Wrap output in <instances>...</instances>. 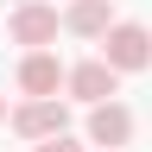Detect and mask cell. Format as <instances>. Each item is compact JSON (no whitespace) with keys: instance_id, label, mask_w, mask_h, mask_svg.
<instances>
[{"instance_id":"1","label":"cell","mask_w":152,"mask_h":152,"mask_svg":"<svg viewBox=\"0 0 152 152\" xmlns=\"http://www.w3.org/2000/svg\"><path fill=\"white\" fill-rule=\"evenodd\" d=\"M13 140H26V146H38V140H51V133H64L70 127V108H64V95H26V102L13 108Z\"/></svg>"},{"instance_id":"2","label":"cell","mask_w":152,"mask_h":152,"mask_svg":"<svg viewBox=\"0 0 152 152\" xmlns=\"http://www.w3.org/2000/svg\"><path fill=\"white\" fill-rule=\"evenodd\" d=\"M102 57H108L121 76L152 70V26H140V19H114L108 38H102Z\"/></svg>"},{"instance_id":"3","label":"cell","mask_w":152,"mask_h":152,"mask_svg":"<svg viewBox=\"0 0 152 152\" xmlns=\"http://www.w3.org/2000/svg\"><path fill=\"white\" fill-rule=\"evenodd\" d=\"M57 32H64V13H57L51 0H19V7L7 13V38H13V45H26V51L57 45Z\"/></svg>"},{"instance_id":"4","label":"cell","mask_w":152,"mask_h":152,"mask_svg":"<svg viewBox=\"0 0 152 152\" xmlns=\"http://www.w3.org/2000/svg\"><path fill=\"white\" fill-rule=\"evenodd\" d=\"M57 89H70V64L51 45H38V51L19 57V95H57Z\"/></svg>"},{"instance_id":"5","label":"cell","mask_w":152,"mask_h":152,"mask_svg":"<svg viewBox=\"0 0 152 152\" xmlns=\"http://www.w3.org/2000/svg\"><path fill=\"white\" fill-rule=\"evenodd\" d=\"M108 95H121V70L108 64V57H83V64H70V102H108Z\"/></svg>"},{"instance_id":"6","label":"cell","mask_w":152,"mask_h":152,"mask_svg":"<svg viewBox=\"0 0 152 152\" xmlns=\"http://www.w3.org/2000/svg\"><path fill=\"white\" fill-rule=\"evenodd\" d=\"M127 140H133V108L114 102V95L95 102L89 108V146H127Z\"/></svg>"},{"instance_id":"7","label":"cell","mask_w":152,"mask_h":152,"mask_svg":"<svg viewBox=\"0 0 152 152\" xmlns=\"http://www.w3.org/2000/svg\"><path fill=\"white\" fill-rule=\"evenodd\" d=\"M108 26H114V0H70V7H64V32H70V38L102 45Z\"/></svg>"},{"instance_id":"8","label":"cell","mask_w":152,"mask_h":152,"mask_svg":"<svg viewBox=\"0 0 152 152\" xmlns=\"http://www.w3.org/2000/svg\"><path fill=\"white\" fill-rule=\"evenodd\" d=\"M32 152H89V146H83V140H76V133L64 127V133H51V140H38Z\"/></svg>"},{"instance_id":"9","label":"cell","mask_w":152,"mask_h":152,"mask_svg":"<svg viewBox=\"0 0 152 152\" xmlns=\"http://www.w3.org/2000/svg\"><path fill=\"white\" fill-rule=\"evenodd\" d=\"M7 121H13V108H7V95H0V127H7Z\"/></svg>"},{"instance_id":"10","label":"cell","mask_w":152,"mask_h":152,"mask_svg":"<svg viewBox=\"0 0 152 152\" xmlns=\"http://www.w3.org/2000/svg\"><path fill=\"white\" fill-rule=\"evenodd\" d=\"M95 152H121V146H95Z\"/></svg>"},{"instance_id":"11","label":"cell","mask_w":152,"mask_h":152,"mask_svg":"<svg viewBox=\"0 0 152 152\" xmlns=\"http://www.w3.org/2000/svg\"><path fill=\"white\" fill-rule=\"evenodd\" d=\"M13 7H19V0H13Z\"/></svg>"}]
</instances>
